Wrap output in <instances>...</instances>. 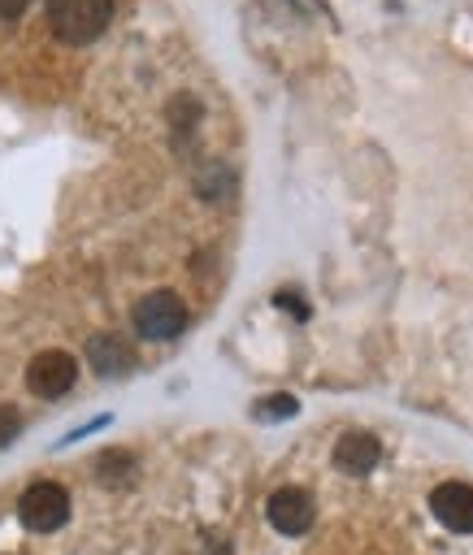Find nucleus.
I'll return each instance as SVG.
<instances>
[{
    "mask_svg": "<svg viewBox=\"0 0 473 555\" xmlns=\"http://www.w3.org/2000/svg\"><path fill=\"white\" fill-rule=\"evenodd\" d=\"M26 4L30 0H0V17H17V13H26Z\"/></svg>",
    "mask_w": 473,
    "mask_h": 555,
    "instance_id": "nucleus-12",
    "label": "nucleus"
},
{
    "mask_svg": "<svg viewBox=\"0 0 473 555\" xmlns=\"http://www.w3.org/2000/svg\"><path fill=\"white\" fill-rule=\"evenodd\" d=\"M182 325H187V304L174 291H152L135 304V330L152 343H165V338L182 334Z\"/></svg>",
    "mask_w": 473,
    "mask_h": 555,
    "instance_id": "nucleus-2",
    "label": "nucleus"
},
{
    "mask_svg": "<svg viewBox=\"0 0 473 555\" xmlns=\"http://www.w3.org/2000/svg\"><path fill=\"white\" fill-rule=\"evenodd\" d=\"M17 429H22L17 408H0V447H4V442H13V438H17Z\"/></svg>",
    "mask_w": 473,
    "mask_h": 555,
    "instance_id": "nucleus-10",
    "label": "nucleus"
},
{
    "mask_svg": "<svg viewBox=\"0 0 473 555\" xmlns=\"http://www.w3.org/2000/svg\"><path fill=\"white\" fill-rule=\"evenodd\" d=\"M378 455H382L378 438H373V434H360V429H351V434H343V438L334 442V464H338L343 473H351V477H365V473L378 464Z\"/></svg>",
    "mask_w": 473,
    "mask_h": 555,
    "instance_id": "nucleus-7",
    "label": "nucleus"
},
{
    "mask_svg": "<svg viewBox=\"0 0 473 555\" xmlns=\"http://www.w3.org/2000/svg\"><path fill=\"white\" fill-rule=\"evenodd\" d=\"M78 382V360L69 351H39L30 364H26V386L39 395V399H61L69 386Z\"/></svg>",
    "mask_w": 473,
    "mask_h": 555,
    "instance_id": "nucleus-4",
    "label": "nucleus"
},
{
    "mask_svg": "<svg viewBox=\"0 0 473 555\" xmlns=\"http://www.w3.org/2000/svg\"><path fill=\"white\" fill-rule=\"evenodd\" d=\"M430 512L451 533H473V486L469 481H443L430 494Z\"/></svg>",
    "mask_w": 473,
    "mask_h": 555,
    "instance_id": "nucleus-6",
    "label": "nucleus"
},
{
    "mask_svg": "<svg viewBox=\"0 0 473 555\" xmlns=\"http://www.w3.org/2000/svg\"><path fill=\"white\" fill-rule=\"evenodd\" d=\"M273 304H278V308H291V312H295L299 321L308 317V308H304V299H299V295H291V291H278V295H273Z\"/></svg>",
    "mask_w": 473,
    "mask_h": 555,
    "instance_id": "nucleus-11",
    "label": "nucleus"
},
{
    "mask_svg": "<svg viewBox=\"0 0 473 555\" xmlns=\"http://www.w3.org/2000/svg\"><path fill=\"white\" fill-rule=\"evenodd\" d=\"M87 360H91V369L100 377H117V373H130L135 369V351L122 338H113V334H95L87 343Z\"/></svg>",
    "mask_w": 473,
    "mask_h": 555,
    "instance_id": "nucleus-8",
    "label": "nucleus"
},
{
    "mask_svg": "<svg viewBox=\"0 0 473 555\" xmlns=\"http://www.w3.org/2000/svg\"><path fill=\"white\" fill-rule=\"evenodd\" d=\"M113 0H48V26L65 43H91L104 35Z\"/></svg>",
    "mask_w": 473,
    "mask_h": 555,
    "instance_id": "nucleus-1",
    "label": "nucleus"
},
{
    "mask_svg": "<svg viewBox=\"0 0 473 555\" xmlns=\"http://www.w3.org/2000/svg\"><path fill=\"white\" fill-rule=\"evenodd\" d=\"M295 408H299V403H295L291 395H269V399L256 403V416H260V421H278V416H291Z\"/></svg>",
    "mask_w": 473,
    "mask_h": 555,
    "instance_id": "nucleus-9",
    "label": "nucleus"
},
{
    "mask_svg": "<svg viewBox=\"0 0 473 555\" xmlns=\"http://www.w3.org/2000/svg\"><path fill=\"white\" fill-rule=\"evenodd\" d=\"M265 516H269V525H273L278 533L299 538V533L312 525L317 503H312V494H308V490H299V486H282V490H273V494H269Z\"/></svg>",
    "mask_w": 473,
    "mask_h": 555,
    "instance_id": "nucleus-5",
    "label": "nucleus"
},
{
    "mask_svg": "<svg viewBox=\"0 0 473 555\" xmlns=\"http://www.w3.org/2000/svg\"><path fill=\"white\" fill-rule=\"evenodd\" d=\"M17 516L26 529L35 533H56L69 520V494L56 481H35L22 499H17Z\"/></svg>",
    "mask_w": 473,
    "mask_h": 555,
    "instance_id": "nucleus-3",
    "label": "nucleus"
}]
</instances>
